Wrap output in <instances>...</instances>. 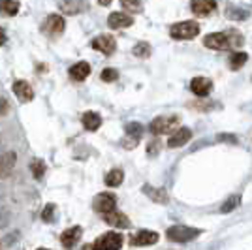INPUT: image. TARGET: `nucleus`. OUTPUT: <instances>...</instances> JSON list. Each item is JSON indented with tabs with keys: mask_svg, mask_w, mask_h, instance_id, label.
<instances>
[{
	"mask_svg": "<svg viewBox=\"0 0 252 250\" xmlns=\"http://www.w3.org/2000/svg\"><path fill=\"white\" fill-rule=\"evenodd\" d=\"M243 36L237 31H228V32H213L203 38V45L215 49V51H226V49H233V47H241L243 45Z\"/></svg>",
	"mask_w": 252,
	"mask_h": 250,
	"instance_id": "f257e3e1",
	"label": "nucleus"
},
{
	"mask_svg": "<svg viewBox=\"0 0 252 250\" xmlns=\"http://www.w3.org/2000/svg\"><path fill=\"white\" fill-rule=\"evenodd\" d=\"M179 125H181L179 115H160V117L151 121L149 130L155 136H162V134H169L171 130H177Z\"/></svg>",
	"mask_w": 252,
	"mask_h": 250,
	"instance_id": "f03ea898",
	"label": "nucleus"
},
{
	"mask_svg": "<svg viewBox=\"0 0 252 250\" xmlns=\"http://www.w3.org/2000/svg\"><path fill=\"white\" fill-rule=\"evenodd\" d=\"M200 34V25L196 21H183L171 25L169 36L173 40H194Z\"/></svg>",
	"mask_w": 252,
	"mask_h": 250,
	"instance_id": "7ed1b4c3",
	"label": "nucleus"
},
{
	"mask_svg": "<svg viewBox=\"0 0 252 250\" xmlns=\"http://www.w3.org/2000/svg\"><path fill=\"white\" fill-rule=\"evenodd\" d=\"M201 233V229L196 228H189V226H171V228L166 229V235H168L169 241L173 243H189V241H194L198 235Z\"/></svg>",
	"mask_w": 252,
	"mask_h": 250,
	"instance_id": "20e7f679",
	"label": "nucleus"
},
{
	"mask_svg": "<svg viewBox=\"0 0 252 250\" xmlns=\"http://www.w3.org/2000/svg\"><path fill=\"white\" fill-rule=\"evenodd\" d=\"M123 235L117 231H107L104 235H100L93 243V250H121L123 247Z\"/></svg>",
	"mask_w": 252,
	"mask_h": 250,
	"instance_id": "39448f33",
	"label": "nucleus"
},
{
	"mask_svg": "<svg viewBox=\"0 0 252 250\" xmlns=\"http://www.w3.org/2000/svg\"><path fill=\"white\" fill-rule=\"evenodd\" d=\"M141 136H143V126L139 123H128L125 128V137H123L121 145L125 149H134V147H137Z\"/></svg>",
	"mask_w": 252,
	"mask_h": 250,
	"instance_id": "423d86ee",
	"label": "nucleus"
},
{
	"mask_svg": "<svg viewBox=\"0 0 252 250\" xmlns=\"http://www.w3.org/2000/svg\"><path fill=\"white\" fill-rule=\"evenodd\" d=\"M115 205H117V198L111 192H102V194H98L94 198V201H93V209H94L96 213H100V215L115 211Z\"/></svg>",
	"mask_w": 252,
	"mask_h": 250,
	"instance_id": "0eeeda50",
	"label": "nucleus"
},
{
	"mask_svg": "<svg viewBox=\"0 0 252 250\" xmlns=\"http://www.w3.org/2000/svg\"><path fill=\"white\" fill-rule=\"evenodd\" d=\"M91 45H93V49L104 53V55H113L117 49V42L111 34H100V36H96Z\"/></svg>",
	"mask_w": 252,
	"mask_h": 250,
	"instance_id": "6e6552de",
	"label": "nucleus"
},
{
	"mask_svg": "<svg viewBox=\"0 0 252 250\" xmlns=\"http://www.w3.org/2000/svg\"><path fill=\"white\" fill-rule=\"evenodd\" d=\"M158 239H160V235H158L157 231L141 229V231H137V233H134V235L130 237V245H132V247H149V245L158 243Z\"/></svg>",
	"mask_w": 252,
	"mask_h": 250,
	"instance_id": "1a4fd4ad",
	"label": "nucleus"
},
{
	"mask_svg": "<svg viewBox=\"0 0 252 250\" xmlns=\"http://www.w3.org/2000/svg\"><path fill=\"white\" fill-rule=\"evenodd\" d=\"M64 27H66V23H64L63 17H61L59 13H51V15H47L42 31L45 32V34H49V36H59V34L64 32Z\"/></svg>",
	"mask_w": 252,
	"mask_h": 250,
	"instance_id": "9d476101",
	"label": "nucleus"
},
{
	"mask_svg": "<svg viewBox=\"0 0 252 250\" xmlns=\"http://www.w3.org/2000/svg\"><path fill=\"white\" fill-rule=\"evenodd\" d=\"M107 25H109V29H113V31L128 29V27L134 25V17L125 13V11H113V13H109V17H107Z\"/></svg>",
	"mask_w": 252,
	"mask_h": 250,
	"instance_id": "9b49d317",
	"label": "nucleus"
},
{
	"mask_svg": "<svg viewBox=\"0 0 252 250\" xmlns=\"http://www.w3.org/2000/svg\"><path fill=\"white\" fill-rule=\"evenodd\" d=\"M81 235H83V228L81 226H72V228L64 229L61 233V243H63L64 249L72 250L75 249V243L81 239Z\"/></svg>",
	"mask_w": 252,
	"mask_h": 250,
	"instance_id": "f8f14e48",
	"label": "nucleus"
},
{
	"mask_svg": "<svg viewBox=\"0 0 252 250\" xmlns=\"http://www.w3.org/2000/svg\"><path fill=\"white\" fill-rule=\"evenodd\" d=\"M192 137V130L190 128H179L175 130L168 139V147L169 149H179V147L187 145Z\"/></svg>",
	"mask_w": 252,
	"mask_h": 250,
	"instance_id": "ddd939ff",
	"label": "nucleus"
},
{
	"mask_svg": "<svg viewBox=\"0 0 252 250\" xmlns=\"http://www.w3.org/2000/svg\"><path fill=\"white\" fill-rule=\"evenodd\" d=\"M11 89H13V94H15L21 102H31L32 98H34V91H32L31 83L25 81V79H17Z\"/></svg>",
	"mask_w": 252,
	"mask_h": 250,
	"instance_id": "4468645a",
	"label": "nucleus"
},
{
	"mask_svg": "<svg viewBox=\"0 0 252 250\" xmlns=\"http://www.w3.org/2000/svg\"><path fill=\"white\" fill-rule=\"evenodd\" d=\"M190 10L194 11L196 15L200 17H205L213 11L217 10V2L215 0H192L190 2Z\"/></svg>",
	"mask_w": 252,
	"mask_h": 250,
	"instance_id": "2eb2a0df",
	"label": "nucleus"
},
{
	"mask_svg": "<svg viewBox=\"0 0 252 250\" xmlns=\"http://www.w3.org/2000/svg\"><path fill=\"white\" fill-rule=\"evenodd\" d=\"M190 91L196 96H207L213 91V81L207 77H194L190 81Z\"/></svg>",
	"mask_w": 252,
	"mask_h": 250,
	"instance_id": "dca6fc26",
	"label": "nucleus"
},
{
	"mask_svg": "<svg viewBox=\"0 0 252 250\" xmlns=\"http://www.w3.org/2000/svg\"><path fill=\"white\" fill-rule=\"evenodd\" d=\"M102 219L109 224V226H113V228H130V220H128V217L126 215H123V213H119V211H111V213H105V215H102Z\"/></svg>",
	"mask_w": 252,
	"mask_h": 250,
	"instance_id": "f3484780",
	"label": "nucleus"
},
{
	"mask_svg": "<svg viewBox=\"0 0 252 250\" xmlns=\"http://www.w3.org/2000/svg\"><path fill=\"white\" fill-rule=\"evenodd\" d=\"M15 162H17V155H15L13 151L2 153V155H0V177L10 175L13 166H15Z\"/></svg>",
	"mask_w": 252,
	"mask_h": 250,
	"instance_id": "a211bd4d",
	"label": "nucleus"
},
{
	"mask_svg": "<svg viewBox=\"0 0 252 250\" xmlns=\"http://www.w3.org/2000/svg\"><path fill=\"white\" fill-rule=\"evenodd\" d=\"M68 73H70V77H72L74 81H85V79L91 75V64L85 62V61L75 62L74 66L68 70Z\"/></svg>",
	"mask_w": 252,
	"mask_h": 250,
	"instance_id": "6ab92c4d",
	"label": "nucleus"
},
{
	"mask_svg": "<svg viewBox=\"0 0 252 250\" xmlns=\"http://www.w3.org/2000/svg\"><path fill=\"white\" fill-rule=\"evenodd\" d=\"M143 192H145V196H149V198L153 199L155 203H158V205H164V203H168V192L164 190V188H153L149 187V185H145L143 187Z\"/></svg>",
	"mask_w": 252,
	"mask_h": 250,
	"instance_id": "aec40b11",
	"label": "nucleus"
},
{
	"mask_svg": "<svg viewBox=\"0 0 252 250\" xmlns=\"http://www.w3.org/2000/svg\"><path fill=\"white\" fill-rule=\"evenodd\" d=\"M81 123H83V128L85 130H89V132H94L98 130L100 126H102V117L94 111H87L83 115V119H81Z\"/></svg>",
	"mask_w": 252,
	"mask_h": 250,
	"instance_id": "412c9836",
	"label": "nucleus"
},
{
	"mask_svg": "<svg viewBox=\"0 0 252 250\" xmlns=\"http://www.w3.org/2000/svg\"><path fill=\"white\" fill-rule=\"evenodd\" d=\"M87 8L85 0H64L61 4V10L66 13V15H75V13H81V11Z\"/></svg>",
	"mask_w": 252,
	"mask_h": 250,
	"instance_id": "4be33fe9",
	"label": "nucleus"
},
{
	"mask_svg": "<svg viewBox=\"0 0 252 250\" xmlns=\"http://www.w3.org/2000/svg\"><path fill=\"white\" fill-rule=\"evenodd\" d=\"M19 8H21V4H19L17 0H0V11H2L4 15H8V17L17 15V13H19Z\"/></svg>",
	"mask_w": 252,
	"mask_h": 250,
	"instance_id": "5701e85b",
	"label": "nucleus"
},
{
	"mask_svg": "<svg viewBox=\"0 0 252 250\" xmlns=\"http://www.w3.org/2000/svg\"><path fill=\"white\" fill-rule=\"evenodd\" d=\"M125 181V173H123V169H111L107 175H105V185L111 188L115 187H121V183Z\"/></svg>",
	"mask_w": 252,
	"mask_h": 250,
	"instance_id": "b1692460",
	"label": "nucleus"
},
{
	"mask_svg": "<svg viewBox=\"0 0 252 250\" xmlns=\"http://www.w3.org/2000/svg\"><path fill=\"white\" fill-rule=\"evenodd\" d=\"M249 61V55L243 51H237L233 53V55H230V68L233 70V72H237V70H241V66L245 62Z\"/></svg>",
	"mask_w": 252,
	"mask_h": 250,
	"instance_id": "393cba45",
	"label": "nucleus"
},
{
	"mask_svg": "<svg viewBox=\"0 0 252 250\" xmlns=\"http://www.w3.org/2000/svg\"><path fill=\"white\" fill-rule=\"evenodd\" d=\"M132 53H134L136 57H139V59H147V57H151V45H149L147 42H139L134 45Z\"/></svg>",
	"mask_w": 252,
	"mask_h": 250,
	"instance_id": "a878e982",
	"label": "nucleus"
},
{
	"mask_svg": "<svg viewBox=\"0 0 252 250\" xmlns=\"http://www.w3.org/2000/svg\"><path fill=\"white\" fill-rule=\"evenodd\" d=\"M121 6H123L125 10L132 11V13H139V11L143 10L141 0H121Z\"/></svg>",
	"mask_w": 252,
	"mask_h": 250,
	"instance_id": "bb28decb",
	"label": "nucleus"
},
{
	"mask_svg": "<svg viewBox=\"0 0 252 250\" xmlns=\"http://www.w3.org/2000/svg\"><path fill=\"white\" fill-rule=\"evenodd\" d=\"M31 171L32 175L36 179H42L45 175V164H43L42 160H32L31 162Z\"/></svg>",
	"mask_w": 252,
	"mask_h": 250,
	"instance_id": "cd10ccee",
	"label": "nucleus"
},
{
	"mask_svg": "<svg viewBox=\"0 0 252 250\" xmlns=\"http://www.w3.org/2000/svg\"><path fill=\"white\" fill-rule=\"evenodd\" d=\"M239 203H241V198H239V196H231V198H228L224 201V205L220 207V213H231L233 209H237Z\"/></svg>",
	"mask_w": 252,
	"mask_h": 250,
	"instance_id": "c85d7f7f",
	"label": "nucleus"
},
{
	"mask_svg": "<svg viewBox=\"0 0 252 250\" xmlns=\"http://www.w3.org/2000/svg\"><path fill=\"white\" fill-rule=\"evenodd\" d=\"M100 79L105 81V83H113V81L119 79V72H117L115 68H105L104 72L100 73Z\"/></svg>",
	"mask_w": 252,
	"mask_h": 250,
	"instance_id": "c756f323",
	"label": "nucleus"
},
{
	"mask_svg": "<svg viewBox=\"0 0 252 250\" xmlns=\"http://www.w3.org/2000/svg\"><path fill=\"white\" fill-rule=\"evenodd\" d=\"M226 15H228L230 19H237V21H243V19H247V17H249V11H247V10H239V8H228Z\"/></svg>",
	"mask_w": 252,
	"mask_h": 250,
	"instance_id": "7c9ffc66",
	"label": "nucleus"
},
{
	"mask_svg": "<svg viewBox=\"0 0 252 250\" xmlns=\"http://www.w3.org/2000/svg\"><path fill=\"white\" fill-rule=\"evenodd\" d=\"M42 219L43 222H53L55 220V205L53 203H47L45 209L42 211Z\"/></svg>",
	"mask_w": 252,
	"mask_h": 250,
	"instance_id": "2f4dec72",
	"label": "nucleus"
},
{
	"mask_svg": "<svg viewBox=\"0 0 252 250\" xmlns=\"http://www.w3.org/2000/svg\"><path fill=\"white\" fill-rule=\"evenodd\" d=\"M10 220H11L10 211L6 207H0V228H6L10 224Z\"/></svg>",
	"mask_w": 252,
	"mask_h": 250,
	"instance_id": "473e14b6",
	"label": "nucleus"
},
{
	"mask_svg": "<svg viewBox=\"0 0 252 250\" xmlns=\"http://www.w3.org/2000/svg\"><path fill=\"white\" fill-rule=\"evenodd\" d=\"M160 145H162V143H160L158 139H155L153 143H149V147H147V155H151V156H157L158 151H160Z\"/></svg>",
	"mask_w": 252,
	"mask_h": 250,
	"instance_id": "72a5a7b5",
	"label": "nucleus"
},
{
	"mask_svg": "<svg viewBox=\"0 0 252 250\" xmlns=\"http://www.w3.org/2000/svg\"><path fill=\"white\" fill-rule=\"evenodd\" d=\"M10 111V105H8V100L4 98V96H0V117H4V115Z\"/></svg>",
	"mask_w": 252,
	"mask_h": 250,
	"instance_id": "f704fd0d",
	"label": "nucleus"
},
{
	"mask_svg": "<svg viewBox=\"0 0 252 250\" xmlns=\"http://www.w3.org/2000/svg\"><path fill=\"white\" fill-rule=\"evenodd\" d=\"M219 139H220V141H231V143H235V137L233 136H224V134H222V136H219Z\"/></svg>",
	"mask_w": 252,
	"mask_h": 250,
	"instance_id": "c9c22d12",
	"label": "nucleus"
},
{
	"mask_svg": "<svg viewBox=\"0 0 252 250\" xmlns=\"http://www.w3.org/2000/svg\"><path fill=\"white\" fill-rule=\"evenodd\" d=\"M6 40H8V38H6V32L0 29V45H4V43H6Z\"/></svg>",
	"mask_w": 252,
	"mask_h": 250,
	"instance_id": "e433bc0d",
	"label": "nucleus"
},
{
	"mask_svg": "<svg viewBox=\"0 0 252 250\" xmlns=\"http://www.w3.org/2000/svg\"><path fill=\"white\" fill-rule=\"evenodd\" d=\"M111 2H113V0H98V4H100V6H109Z\"/></svg>",
	"mask_w": 252,
	"mask_h": 250,
	"instance_id": "4c0bfd02",
	"label": "nucleus"
},
{
	"mask_svg": "<svg viewBox=\"0 0 252 250\" xmlns=\"http://www.w3.org/2000/svg\"><path fill=\"white\" fill-rule=\"evenodd\" d=\"M81 250H93V247H91V245H83V247H81Z\"/></svg>",
	"mask_w": 252,
	"mask_h": 250,
	"instance_id": "58836bf2",
	"label": "nucleus"
},
{
	"mask_svg": "<svg viewBox=\"0 0 252 250\" xmlns=\"http://www.w3.org/2000/svg\"><path fill=\"white\" fill-rule=\"evenodd\" d=\"M38 250H47V249H38Z\"/></svg>",
	"mask_w": 252,
	"mask_h": 250,
	"instance_id": "ea45409f",
	"label": "nucleus"
},
{
	"mask_svg": "<svg viewBox=\"0 0 252 250\" xmlns=\"http://www.w3.org/2000/svg\"><path fill=\"white\" fill-rule=\"evenodd\" d=\"M0 141H2V137H0Z\"/></svg>",
	"mask_w": 252,
	"mask_h": 250,
	"instance_id": "a19ab883",
	"label": "nucleus"
}]
</instances>
